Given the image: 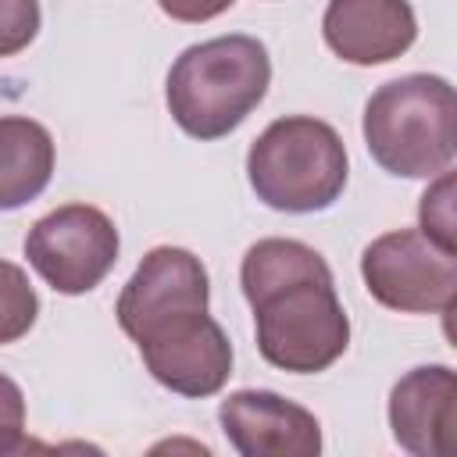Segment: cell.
Segmentation results:
<instances>
[{
  "mask_svg": "<svg viewBox=\"0 0 457 457\" xmlns=\"http://www.w3.org/2000/svg\"><path fill=\"white\" fill-rule=\"evenodd\" d=\"M389 428L400 450L414 457H443L453 450L457 378L446 364L411 368L389 393Z\"/></svg>",
  "mask_w": 457,
  "mask_h": 457,
  "instance_id": "9c48e42d",
  "label": "cell"
},
{
  "mask_svg": "<svg viewBox=\"0 0 457 457\" xmlns=\"http://www.w3.org/2000/svg\"><path fill=\"white\" fill-rule=\"evenodd\" d=\"M239 286L253 307L257 350L271 368L314 375L350 346V318L336 296L332 268L300 239H257L239 264Z\"/></svg>",
  "mask_w": 457,
  "mask_h": 457,
  "instance_id": "7a4b0ae2",
  "label": "cell"
},
{
  "mask_svg": "<svg viewBox=\"0 0 457 457\" xmlns=\"http://www.w3.org/2000/svg\"><path fill=\"white\" fill-rule=\"evenodd\" d=\"M54 175V139L50 132L21 114L0 118V211H18L32 204Z\"/></svg>",
  "mask_w": 457,
  "mask_h": 457,
  "instance_id": "8fae6325",
  "label": "cell"
},
{
  "mask_svg": "<svg viewBox=\"0 0 457 457\" xmlns=\"http://www.w3.org/2000/svg\"><path fill=\"white\" fill-rule=\"evenodd\" d=\"M236 0H157V7L175 18V21H186V25H196V21H211L218 18L221 11H228Z\"/></svg>",
  "mask_w": 457,
  "mask_h": 457,
  "instance_id": "2e32d148",
  "label": "cell"
},
{
  "mask_svg": "<svg viewBox=\"0 0 457 457\" xmlns=\"http://www.w3.org/2000/svg\"><path fill=\"white\" fill-rule=\"evenodd\" d=\"M364 143L378 168L403 179H436L457 154V96L443 75H400L364 104Z\"/></svg>",
  "mask_w": 457,
  "mask_h": 457,
  "instance_id": "277c9868",
  "label": "cell"
},
{
  "mask_svg": "<svg viewBox=\"0 0 457 457\" xmlns=\"http://www.w3.org/2000/svg\"><path fill=\"white\" fill-rule=\"evenodd\" d=\"M39 314V296L29 275L0 257V343H18Z\"/></svg>",
  "mask_w": 457,
  "mask_h": 457,
  "instance_id": "7c38bea8",
  "label": "cell"
},
{
  "mask_svg": "<svg viewBox=\"0 0 457 457\" xmlns=\"http://www.w3.org/2000/svg\"><path fill=\"white\" fill-rule=\"evenodd\" d=\"M121 250L114 221L89 204H64L43 214L25 236V257L39 278L64 296L96 289Z\"/></svg>",
  "mask_w": 457,
  "mask_h": 457,
  "instance_id": "52a82bcc",
  "label": "cell"
},
{
  "mask_svg": "<svg viewBox=\"0 0 457 457\" xmlns=\"http://www.w3.org/2000/svg\"><path fill=\"white\" fill-rule=\"evenodd\" d=\"M25 446V396L14 378L0 371V457Z\"/></svg>",
  "mask_w": 457,
  "mask_h": 457,
  "instance_id": "9a60e30c",
  "label": "cell"
},
{
  "mask_svg": "<svg viewBox=\"0 0 457 457\" xmlns=\"http://www.w3.org/2000/svg\"><path fill=\"white\" fill-rule=\"evenodd\" d=\"M221 432L228 446L243 457H318L321 425L318 418L271 393V389H236L218 407Z\"/></svg>",
  "mask_w": 457,
  "mask_h": 457,
  "instance_id": "ba28073f",
  "label": "cell"
},
{
  "mask_svg": "<svg viewBox=\"0 0 457 457\" xmlns=\"http://www.w3.org/2000/svg\"><path fill=\"white\" fill-rule=\"evenodd\" d=\"M321 32L336 57L371 68L411 50L418 39V18L407 0H328Z\"/></svg>",
  "mask_w": 457,
  "mask_h": 457,
  "instance_id": "30bf717a",
  "label": "cell"
},
{
  "mask_svg": "<svg viewBox=\"0 0 457 457\" xmlns=\"http://www.w3.org/2000/svg\"><path fill=\"white\" fill-rule=\"evenodd\" d=\"M211 278L186 246H154L118 296V325L154 382L179 396H214L232 375V343L207 314Z\"/></svg>",
  "mask_w": 457,
  "mask_h": 457,
  "instance_id": "6da1fadb",
  "label": "cell"
},
{
  "mask_svg": "<svg viewBox=\"0 0 457 457\" xmlns=\"http://www.w3.org/2000/svg\"><path fill=\"white\" fill-rule=\"evenodd\" d=\"M364 289L400 314H450L457 296V253L421 228H393L361 253Z\"/></svg>",
  "mask_w": 457,
  "mask_h": 457,
  "instance_id": "8992f818",
  "label": "cell"
},
{
  "mask_svg": "<svg viewBox=\"0 0 457 457\" xmlns=\"http://www.w3.org/2000/svg\"><path fill=\"white\" fill-rule=\"evenodd\" d=\"M39 32V0H0V57L21 54Z\"/></svg>",
  "mask_w": 457,
  "mask_h": 457,
  "instance_id": "5bb4252c",
  "label": "cell"
},
{
  "mask_svg": "<svg viewBox=\"0 0 457 457\" xmlns=\"http://www.w3.org/2000/svg\"><path fill=\"white\" fill-rule=\"evenodd\" d=\"M271 86L268 46L253 36H214L186 46L164 86L175 125L193 139L236 132Z\"/></svg>",
  "mask_w": 457,
  "mask_h": 457,
  "instance_id": "3957f363",
  "label": "cell"
},
{
  "mask_svg": "<svg viewBox=\"0 0 457 457\" xmlns=\"http://www.w3.org/2000/svg\"><path fill=\"white\" fill-rule=\"evenodd\" d=\"M346 146L339 132L311 114L271 121L246 154V179L257 200L286 214L332 207L346 189Z\"/></svg>",
  "mask_w": 457,
  "mask_h": 457,
  "instance_id": "5b68a950",
  "label": "cell"
},
{
  "mask_svg": "<svg viewBox=\"0 0 457 457\" xmlns=\"http://www.w3.org/2000/svg\"><path fill=\"white\" fill-rule=\"evenodd\" d=\"M418 218H421L418 228L428 239L453 250V175L450 171H439L436 182L425 189V196L418 204Z\"/></svg>",
  "mask_w": 457,
  "mask_h": 457,
  "instance_id": "4fadbf2b",
  "label": "cell"
}]
</instances>
